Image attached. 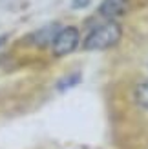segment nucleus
I'll return each instance as SVG.
<instances>
[{"label":"nucleus","mask_w":148,"mask_h":149,"mask_svg":"<svg viewBox=\"0 0 148 149\" xmlns=\"http://www.w3.org/2000/svg\"><path fill=\"white\" fill-rule=\"evenodd\" d=\"M79 42H80V33L77 27L73 26L61 27L57 31L53 42H51V53L55 56H66L79 47Z\"/></svg>","instance_id":"2"},{"label":"nucleus","mask_w":148,"mask_h":149,"mask_svg":"<svg viewBox=\"0 0 148 149\" xmlns=\"http://www.w3.org/2000/svg\"><path fill=\"white\" fill-rule=\"evenodd\" d=\"M130 7V0H102L99 6V15L106 20H115L123 17Z\"/></svg>","instance_id":"3"},{"label":"nucleus","mask_w":148,"mask_h":149,"mask_svg":"<svg viewBox=\"0 0 148 149\" xmlns=\"http://www.w3.org/2000/svg\"><path fill=\"white\" fill-rule=\"evenodd\" d=\"M4 42H6V36L2 35V36H0V47H2V46H4Z\"/></svg>","instance_id":"5"},{"label":"nucleus","mask_w":148,"mask_h":149,"mask_svg":"<svg viewBox=\"0 0 148 149\" xmlns=\"http://www.w3.org/2000/svg\"><path fill=\"white\" fill-rule=\"evenodd\" d=\"M123 36V29L115 20H106L102 24L95 26L90 33L86 35L82 42L84 51H104L113 47Z\"/></svg>","instance_id":"1"},{"label":"nucleus","mask_w":148,"mask_h":149,"mask_svg":"<svg viewBox=\"0 0 148 149\" xmlns=\"http://www.w3.org/2000/svg\"><path fill=\"white\" fill-rule=\"evenodd\" d=\"M134 96H135L137 106L141 109H144V111H148V78H144L141 84L135 87Z\"/></svg>","instance_id":"4"}]
</instances>
